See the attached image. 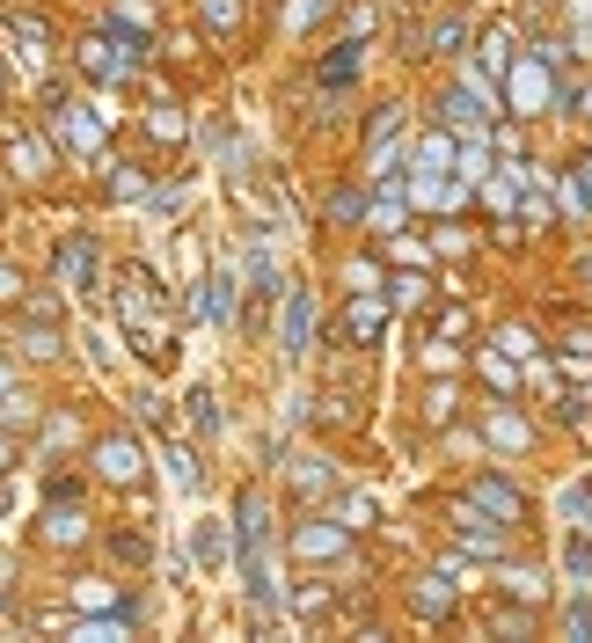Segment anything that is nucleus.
<instances>
[{
  "label": "nucleus",
  "instance_id": "obj_1",
  "mask_svg": "<svg viewBox=\"0 0 592 643\" xmlns=\"http://www.w3.org/2000/svg\"><path fill=\"white\" fill-rule=\"evenodd\" d=\"M96 475L132 483V475H140V446H132V439H102V446H96Z\"/></svg>",
  "mask_w": 592,
  "mask_h": 643
},
{
  "label": "nucleus",
  "instance_id": "obj_2",
  "mask_svg": "<svg viewBox=\"0 0 592 643\" xmlns=\"http://www.w3.org/2000/svg\"><path fill=\"white\" fill-rule=\"evenodd\" d=\"M59 278H67V286H88V278H96V242H88V234H81V242H59Z\"/></svg>",
  "mask_w": 592,
  "mask_h": 643
},
{
  "label": "nucleus",
  "instance_id": "obj_3",
  "mask_svg": "<svg viewBox=\"0 0 592 643\" xmlns=\"http://www.w3.org/2000/svg\"><path fill=\"white\" fill-rule=\"evenodd\" d=\"M293 548L307 556V563H315V556H337V548H345V534H337V526H300Z\"/></svg>",
  "mask_w": 592,
  "mask_h": 643
},
{
  "label": "nucleus",
  "instance_id": "obj_4",
  "mask_svg": "<svg viewBox=\"0 0 592 643\" xmlns=\"http://www.w3.org/2000/svg\"><path fill=\"white\" fill-rule=\"evenodd\" d=\"M286 351H307V293H293V307H286Z\"/></svg>",
  "mask_w": 592,
  "mask_h": 643
},
{
  "label": "nucleus",
  "instance_id": "obj_5",
  "mask_svg": "<svg viewBox=\"0 0 592 643\" xmlns=\"http://www.w3.org/2000/svg\"><path fill=\"white\" fill-rule=\"evenodd\" d=\"M183 417H191V432H197V439H213V432H220V410H213V396H205V388L191 396V410H183Z\"/></svg>",
  "mask_w": 592,
  "mask_h": 643
},
{
  "label": "nucleus",
  "instance_id": "obj_6",
  "mask_svg": "<svg viewBox=\"0 0 592 643\" xmlns=\"http://www.w3.org/2000/svg\"><path fill=\"white\" fill-rule=\"evenodd\" d=\"M191 548H197V563H205V570H220V556H227V542H220V526H213V520L191 534Z\"/></svg>",
  "mask_w": 592,
  "mask_h": 643
},
{
  "label": "nucleus",
  "instance_id": "obj_7",
  "mask_svg": "<svg viewBox=\"0 0 592 643\" xmlns=\"http://www.w3.org/2000/svg\"><path fill=\"white\" fill-rule=\"evenodd\" d=\"M475 505H491L497 520H519V497L505 490V483H483V490H475Z\"/></svg>",
  "mask_w": 592,
  "mask_h": 643
},
{
  "label": "nucleus",
  "instance_id": "obj_8",
  "mask_svg": "<svg viewBox=\"0 0 592 643\" xmlns=\"http://www.w3.org/2000/svg\"><path fill=\"white\" fill-rule=\"evenodd\" d=\"M8 161H15V175H45V147H37V139H15Z\"/></svg>",
  "mask_w": 592,
  "mask_h": 643
},
{
  "label": "nucleus",
  "instance_id": "obj_9",
  "mask_svg": "<svg viewBox=\"0 0 592 643\" xmlns=\"http://www.w3.org/2000/svg\"><path fill=\"white\" fill-rule=\"evenodd\" d=\"M345 329H351V337H380V300H359Z\"/></svg>",
  "mask_w": 592,
  "mask_h": 643
},
{
  "label": "nucleus",
  "instance_id": "obj_10",
  "mask_svg": "<svg viewBox=\"0 0 592 643\" xmlns=\"http://www.w3.org/2000/svg\"><path fill=\"white\" fill-rule=\"evenodd\" d=\"M15 45H29V51H45V45H51V29H45V15H15Z\"/></svg>",
  "mask_w": 592,
  "mask_h": 643
},
{
  "label": "nucleus",
  "instance_id": "obj_11",
  "mask_svg": "<svg viewBox=\"0 0 592 643\" xmlns=\"http://www.w3.org/2000/svg\"><path fill=\"white\" fill-rule=\"evenodd\" d=\"M234 15H242L234 0H205V23H213V29H234Z\"/></svg>",
  "mask_w": 592,
  "mask_h": 643
},
{
  "label": "nucleus",
  "instance_id": "obj_12",
  "mask_svg": "<svg viewBox=\"0 0 592 643\" xmlns=\"http://www.w3.org/2000/svg\"><path fill=\"white\" fill-rule=\"evenodd\" d=\"M183 124H176V102H154V139H176Z\"/></svg>",
  "mask_w": 592,
  "mask_h": 643
},
{
  "label": "nucleus",
  "instance_id": "obj_13",
  "mask_svg": "<svg viewBox=\"0 0 592 643\" xmlns=\"http://www.w3.org/2000/svg\"><path fill=\"white\" fill-rule=\"evenodd\" d=\"M205 307H213V315L227 322V307H234V286H227V278H213V293H205Z\"/></svg>",
  "mask_w": 592,
  "mask_h": 643
},
{
  "label": "nucleus",
  "instance_id": "obj_14",
  "mask_svg": "<svg viewBox=\"0 0 592 643\" xmlns=\"http://www.w3.org/2000/svg\"><path fill=\"white\" fill-rule=\"evenodd\" d=\"M15 293H23V278H15V271H0V300H15Z\"/></svg>",
  "mask_w": 592,
  "mask_h": 643
},
{
  "label": "nucleus",
  "instance_id": "obj_15",
  "mask_svg": "<svg viewBox=\"0 0 592 643\" xmlns=\"http://www.w3.org/2000/svg\"><path fill=\"white\" fill-rule=\"evenodd\" d=\"M8 461H15V439H8V432H0V469H8Z\"/></svg>",
  "mask_w": 592,
  "mask_h": 643
},
{
  "label": "nucleus",
  "instance_id": "obj_16",
  "mask_svg": "<svg viewBox=\"0 0 592 643\" xmlns=\"http://www.w3.org/2000/svg\"><path fill=\"white\" fill-rule=\"evenodd\" d=\"M8 388H15V373H8V366H0V396H8Z\"/></svg>",
  "mask_w": 592,
  "mask_h": 643
}]
</instances>
